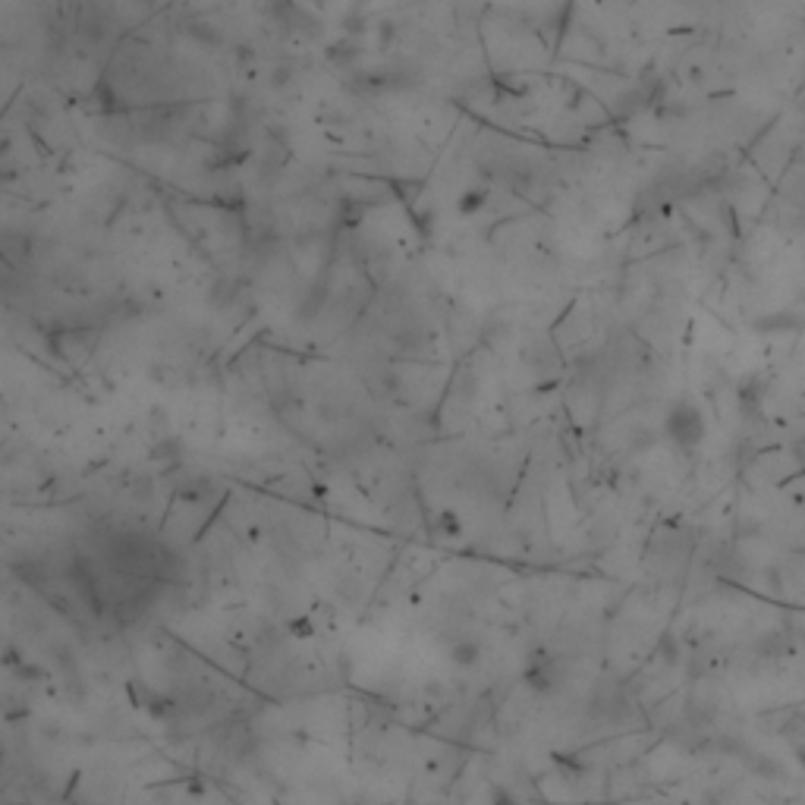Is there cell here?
<instances>
[{
	"instance_id": "cell-1",
	"label": "cell",
	"mask_w": 805,
	"mask_h": 805,
	"mask_svg": "<svg viewBox=\"0 0 805 805\" xmlns=\"http://www.w3.org/2000/svg\"><path fill=\"white\" fill-rule=\"evenodd\" d=\"M667 438L683 447V450H692L699 447L702 438H705V419L702 412L695 409L692 403H677L670 412H667Z\"/></svg>"
}]
</instances>
